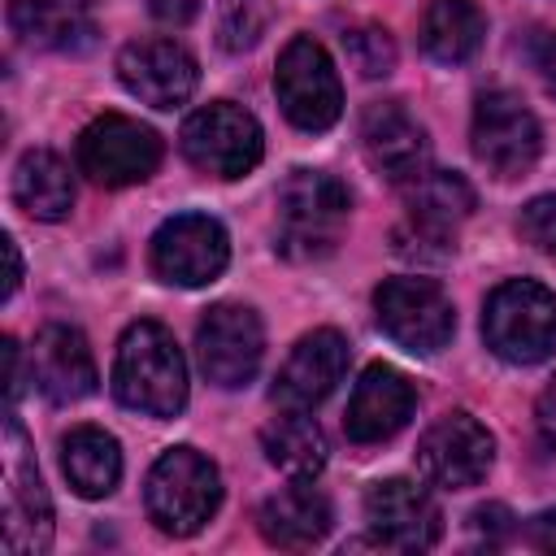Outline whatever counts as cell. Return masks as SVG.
Segmentation results:
<instances>
[{
	"label": "cell",
	"mask_w": 556,
	"mask_h": 556,
	"mask_svg": "<svg viewBox=\"0 0 556 556\" xmlns=\"http://www.w3.org/2000/svg\"><path fill=\"white\" fill-rule=\"evenodd\" d=\"M230 261V239L208 213H178L152 235V269L174 287H204Z\"/></svg>",
	"instance_id": "obj_11"
},
{
	"label": "cell",
	"mask_w": 556,
	"mask_h": 556,
	"mask_svg": "<svg viewBox=\"0 0 556 556\" xmlns=\"http://www.w3.org/2000/svg\"><path fill=\"white\" fill-rule=\"evenodd\" d=\"M274 91L291 126L300 130H330L343 113V87L334 74L330 52L313 35H295L274 70Z\"/></svg>",
	"instance_id": "obj_5"
},
{
	"label": "cell",
	"mask_w": 556,
	"mask_h": 556,
	"mask_svg": "<svg viewBox=\"0 0 556 556\" xmlns=\"http://www.w3.org/2000/svg\"><path fill=\"white\" fill-rule=\"evenodd\" d=\"M4 256H9V278H4V295H13V291H17V282H22V256H17V243H13V235H4Z\"/></svg>",
	"instance_id": "obj_36"
},
{
	"label": "cell",
	"mask_w": 556,
	"mask_h": 556,
	"mask_svg": "<svg viewBox=\"0 0 556 556\" xmlns=\"http://www.w3.org/2000/svg\"><path fill=\"white\" fill-rule=\"evenodd\" d=\"M352 195L339 178L321 169H295L278 191V230L274 248L287 261H317L334 252L343 226H348Z\"/></svg>",
	"instance_id": "obj_2"
},
{
	"label": "cell",
	"mask_w": 556,
	"mask_h": 556,
	"mask_svg": "<svg viewBox=\"0 0 556 556\" xmlns=\"http://www.w3.org/2000/svg\"><path fill=\"white\" fill-rule=\"evenodd\" d=\"M117 78L143 104L174 109L195 91L200 70H195V56L174 39H135L117 56Z\"/></svg>",
	"instance_id": "obj_15"
},
{
	"label": "cell",
	"mask_w": 556,
	"mask_h": 556,
	"mask_svg": "<svg viewBox=\"0 0 556 556\" xmlns=\"http://www.w3.org/2000/svg\"><path fill=\"white\" fill-rule=\"evenodd\" d=\"M148 517L165 534H195L222 504V478L208 456L195 447H169L148 469Z\"/></svg>",
	"instance_id": "obj_4"
},
{
	"label": "cell",
	"mask_w": 556,
	"mask_h": 556,
	"mask_svg": "<svg viewBox=\"0 0 556 556\" xmlns=\"http://www.w3.org/2000/svg\"><path fill=\"white\" fill-rule=\"evenodd\" d=\"M195 356L213 387H243L261 369L265 330L248 304H213L195 330Z\"/></svg>",
	"instance_id": "obj_10"
},
{
	"label": "cell",
	"mask_w": 556,
	"mask_h": 556,
	"mask_svg": "<svg viewBox=\"0 0 556 556\" xmlns=\"http://www.w3.org/2000/svg\"><path fill=\"white\" fill-rule=\"evenodd\" d=\"M473 530H478V534H486V543L495 547V543L513 530V513H508L504 504H486V508H478V513H473Z\"/></svg>",
	"instance_id": "obj_31"
},
{
	"label": "cell",
	"mask_w": 556,
	"mask_h": 556,
	"mask_svg": "<svg viewBox=\"0 0 556 556\" xmlns=\"http://www.w3.org/2000/svg\"><path fill=\"white\" fill-rule=\"evenodd\" d=\"M9 22L26 43L78 48L91 35V4L87 0H9Z\"/></svg>",
	"instance_id": "obj_25"
},
{
	"label": "cell",
	"mask_w": 556,
	"mask_h": 556,
	"mask_svg": "<svg viewBox=\"0 0 556 556\" xmlns=\"http://www.w3.org/2000/svg\"><path fill=\"white\" fill-rule=\"evenodd\" d=\"M4 391H9V404L22 395V361H17V343L13 339H4Z\"/></svg>",
	"instance_id": "obj_35"
},
{
	"label": "cell",
	"mask_w": 556,
	"mask_h": 556,
	"mask_svg": "<svg viewBox=\"0 0 556 556\" xmlns=\"http://www.w3.org/2000/svg\"><path fill=\"white\" fill-rule=\"evenodd\" d=\"M52 543V500L43 491L30 443L9 408L4 417V552L35 556Z\"/></svg>",
	"instance_id": "obj_8"
},
{
	"label": "cell",
	"mask_w": 556,
	"mask_h": 556,
	"mask_svg": "<svg viewBox=\"0 0 556 556\" xmlns=\"http://www.w3.org/2000/svg\"><path fill=\"white\" fill-rule=\"evenodd\" d=\"M343 369H348V339L339 330L321 326V330L304 334L291 348V356L282 361V369L274 378V404H282V408H313V404H321L339 387Z\"/></svg>",
	"instance_id": "obj_17"
},
{
	"label": "cell",
	"mask_w": 556,
	"mask_h": 556,
	"mask_svg": "<svg viewBox=\"0 0 556 556\" xmlns=\"http://www.w3.org/2000/svg\"><path fill=\"white\" fill-rule=\"evenodd\" d=\"M486 348L508 365H534L556 348V295L534 278H508L482 308Z\"/></svg>",
	"instance_id": "obj_3"
},
{
	"label": "cell",
	"mask_w": 556,
	"mask_h": 556,
	"mask_svg": "<svg viewBox=\"0 0 556 556\" xmlns=\"http://www.w3.org/2000/svg\"><path fill=\"white\" fill-rule=\"evenodd\" d=\"M61 469L83 500H104L122 478V447L100 426H78L61 439Z\"/></svg>",
	"instance_id": "obj_22"
},
{
	"label": "cell",
	"mask_w": 556,
	"mask_h": 556,
	"mask_svg": "<svg viewBox=\"0 0 556 556\" xmlns=\"http://www.w3.org/2000/svg\"><path fill=\"white\" fill-rule=\"evenodd\" d=\"M13 200L35 222H61L70 213V204H74L70 165L48 148L26 152L17 161V169H13Z\"/></svg>",
	"instance_id": "obj_23"
},
{
	"label": "cell",
	"mask_w": 556,
	"mask_h": 556,
	"mask_svg": "<svg viewBox=\"0 0 556 556\" xmlns=\"http://www.w3.org/2000/svg\"><path fill=\"white\" fill-rule=\"evenodd\" d=\"M30 382L52 400V404H74L96 391V361L87 339L74 326H43L30 348Z\"/></svg>",
	"instance_id": "obj_19"
},
{
	"label": "cell",
	"mask_w": 556,
	"mask_h": 556,
	"mask_svg": "<svg viewBox=\"0 0 556 556\" xmlns=\"http://www.w3.org/2000/svg\"><path fill=\"white\" fill-rule=\"evenodd\" d=\"M473 213V187L452 169H426L408 182V226L430 239L447 243V235Z\"/></svg>",
	"instance_id": "obj_21"
},
{
	"label": "cell",
	"mask_w": 556,
	"mask_h": 556,
	"mask_svg": "<svg viewBox=\"0 0 556 556\" xmlns=\"http://www.w3.org/2000/svg\"><path fill=\"white\" fill-rule=\"evenodd\" d=\"M469 139L473 156L500 178H517L539 161V122L513 91L478 96Z\"/></svg>",
	"instance_id": "obj_12"
},
{
	"label": "cell",
	"mask_w": 556,
	"mask_h": 556,
	"mask_svg": "<svg viewBox=\"0 0 556 556\" xmlns=\"http://www.w3.org/2000/svg\"><path fill=\"white\" fill-rule=\"evenodd\" d=\"M413 382L391 369V365H369L356 387H352V400H348V413H343V430L352 443H382L391 439L395 430L408 426L413 417Z\"/></svg>",
	"instance_id": "obj_18"
},
{
	"label": "cell",
	"mask_w": 556,
	"mask_h": 556,
	"mask_svg": "<svg viewBox=\"0 0 556 556\" xmlns=\"http://www.w3.org/2000/svg\"><path fill=\"white\" fill-rule=\"evenodd\" d=\"M178 139H182V156L200 174H213V178H243L248 169H256V161L265 152L261 122L230 100L195 109L182 122Z\"/></svg>",
	"instance_id": "obj_6"
},
{
	"label": "cell",
	"mask_w": 556,
	"mask_h": 556,
	"mask_svg": "<svg viewBox=\"0 0 556 556\" xmlns=\"http://www.w3.org/2000/svg\"><path fill=\"white\" fill-rule=\"evenodd\" d=\"M261 447H265L269 465L291 478H313L326 465V439H321L317 421L304 417V408H287L282 417H274L261 430Z\"/></svg>",
	"instance_id": "obj_26"
},
{
	"label": "cell",
	"mask_w": 556,
	"mask_h": 556,
	"mask_svg": "<svg viewBox=\"0 0 556 556\" xmlns=\"http://www.w3.org/2000/svg\"><path fill=\"white\" fill-rule=\"evenodd\" d=\"M161 165V139L135 117L104 113L78 135V169L100 187H130Z\"/></svg>",
	"instance_id": "obj_9"
},
{
	"label": "cell",
	"mask_w": 556,
	"mask_h": 556,
	"mask_svg": "<svg viewBox=\"0 0 556 556\" xmlns=\"http://www.w3.org/2000/svg\"><path fill=\"white\" fill-rule=\"evenodd\" d=\"M374 313L378 326L391 334V343H400L413 356H430L447 348L456 330L452 300L434 278H387L374 291Z\"/></svg>",
	"instance_id": "obj_7"
},
{
	"label": "cell",
	"mask_w": 556,
	"mask_h": 556,
	"mask_svg": "<svg viewBox=\"0 0 556 556\" xmlns=\"http://www.w3.org/2000/svg\"><path fill=\"white\" fill-rule=\"evenodd\" d=\"M274 22V0H222L217 9V43L226 52H248Z\"/></svg>",
	"instance_id": "obj_27"
},
{
	"label": "cell",
	"mask_w": 556,
	"mask_h": 556,
	"mask_svg": "<svg viewBox=\"0 0 556 556\" xmlns=\"http://www.w3.org/2000/svg\"><path fill=\"white\" fill-rule=\"evenodd\" d=\"M113 391L126 408L148 417H174L187 404V365L161 321L126 326L113 361Z\"/></svg>",
	"instance_id": "obj_1"
},
{
	"label": "cell",
	"mask_w": 556,
	"mask_h": 556,
	"mask_svg": "<svg viewBox=\"0 0 556 556\" xmlns=\"http://www.w3.org/2000/svg\"><path fill=\"white\" fill-rule=\"evenodd\" d=\"M486 22L473 0H430L421 13V48L439 65H460L478 52Z\"/></svg>",
	"instance_id": "obj_24"
},
{
	"label": "cell",
	"mask_w": 556,
	"mask_h": 556,
	"mask_svg": "<svg viewBox=\"0 0 556 556\" xmlns=\"http://www.w3.org/2000/svg\"><path fill=\"white\" fill-rule=\"evenodd\" d=\"M330 500L308 486L304 478H295V486H282L278 495H269L261 504V534L274 543V547H287V552H304L313 543H321L330 534Z\"/></svg>",
	"instance_id": "obj_20"
},
{
	"label": "cell",
	"mask_w": 556,
	"mask_h": 556,
	"mask_svg": "<svg viewBox=\"0 0 556 556\" xmlns=\"http://www.w3.org/2000/svg\"><path fill=\"white\" fill-rule=\"evenodd\" d=\"M200 4H204V0H148L152 17H156V22H169V26H187V22L200 13Z\"/></svg>",
	"instance_id": "obj_33"
},
{
	"label": "cell",
	"mask_w": 556,
	"mask_h": 556,
	"mask_svg": "<svg viewBox=\"0 0 556 556\" xmlns=\"http://www.w3.org/2000/svg\"><path fill=\"white\" fill-rule=\"evenodd\" d=\"M361 148L369 156V165L391 178V182H413L426 174L430 165V139H426V126L395 100H382V104H369L365 117H361Z\"/></svg>",
	"instance_id": "obj_16"
},
{
	"label": "cell",
	"mask_w": 556,
	"mask_h": 556,
	"mask_svg": "<svg viewBox=\"0 0 556 556\" xmlns=\"http://www.w3.org/2000/svg\"><path fill=\"white\" fill-rule=\"evenodd\" d=\"M365 521H369L374 543L391 547V552H426L439 543V530H443L439 504L430 500L426 486H417L408 478H387V482L369 486Z\"/></svg>",
	"instance_id": "obj_14"
},
{
	"label": "cell",
	"mask_w": 556,
	"mask_h": 556,
	"mask_svg": "<svg viewBox=\"0 0 556 556\" xmlns=\"http://www.w3.org/2000/svg\"><path fill=\"white\" fill-rule=\"evenodd\" d=\"M526 539H530V547H539V552H556V508L539 513V517L530 521Z\"/></svg>",
	"instance_id": "obj_34"
},
{
	"label": "cell",
	"mask_w": 556,
	"mask_h": 556,
	"mask_svg": "<svg viewBox=\"0 0 556 556\" xmlns=\"http://www.w3.org/2000/svg\"><path fill=\"white\" fill-rule=\"evenodd\" d=\"M534 426H539V439L547 452H556V378L543 387L539 404H534Z\"/></svg>",
	"instance_id": "obj_32"
},
{
	"label": "cell",
	"mask_w": 556,
	"mask_h": 556,
	"mask_svg": "<svg viewBox=\"0 0 556 556\" xmlns=\"http://www.w3.org/2000/svg\"><path fill=\"white\" fill-rule=\"evenodd\" d=\"M517 230L526 243H534L539 252L556 256V195H534L521 217H517Z\"/></svg>",
	"instance_id": "obj_29"
},
{
	"label": "cell",
	"mask_w": 556,
	"mask_h": 556,
	"mask_svg": "<svg viewBox=\"0 0 556 556\" xmlns=\"http://www.w3.org/2000/svg\"><path fill=\"white\" fill-rule=\"evenodd\" d=\"M343 52H348V61H352V70L361 74V78H382V74H391V65H395V43H391V35L382 30V26H352V30H343Z\"/></svg>",
	"instance_id": "obj_28"
},
{
	"label": "cell",
	"mask_w": 556,
	"mask_h": 556,
	"mask_svg": "<svg viewBox=\"0 0 556 556\" xmlns=\"http://www.w3.org/2000/svg\"><path fill=\"white\" fill-rule=\"evenodd\" d=\"M491 460H495V439L469 413L439 417L421 434V443H417V469H421V478L434 482V486H447V491L478 486L486 478Z\"/></svg>",
	"instance_id": "obj_13"
},
{
	"label": "cell",
	"mask_w": 556,
	"mask_h": 556,
	"mask_svg": "<svg viewBox=\"0 0 556 556\" xmlns=\"http://www.w3.org/2000/svg\"><path fill=\"white\" fill-rule=\"evenodd\" d=\"M530 61H534L543 87L556 96V30H539V35L530 39Z\"/></svg>",
	"instance_id": "obj_30"
}]
</instances>
